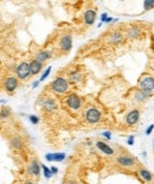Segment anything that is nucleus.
I'll return each instance as SVG.
<instances>
[{
    "label": "nucleus",
    "instance_id": "nucleus-28",
    "mask_svg": "<svg viewBox=\"0 0 154 184\" xmlns=\"http://www.w3.org/2000/svg\"><path fill=\"white\" fill-rule=\"evenodd\" d=\"M153 130H154V124H152L151 126H149V127H148L147 130H146V134H147V136H149V134L152 133V131H153Z\"/></svg>",
    "mask_w": 154,
    "mask_h": 184
},
{
    "label": "nucleus",
    "instance_id": "nucleus-10",
    "mask_svg": "<svg viewBox=\"0 0 154 184\" xmlns=\"http://www.w3.org/2000/svg\"><path fill=\"white\" fill-rule=\"evenodd\" d=\"M96 147L99 148L101 152H103L104 154H108V156H113V154L115 153V151L109 145H107L106 142H101V140L96 142Z\"/></svg>",
    "mask_w": 154,
    "mask_h": 184
},
{
    "label": "nucleus",
    "instance_id": "nucleus-3",
    "mask_svg": "<svg viewBox=\"0 0 154 184\" xmlns=\"http://www.w3.org/2000/svg\"><path fill=\"white\" fill-rule=\"evenodd\" d=\"M17 76L20 80H27L31 76V70H30V65L26 62H22L17 67Z\"/></svg>",
    "mask_w": 154,
    "mask_h": 184
},
{
    "label": "nucleus",
    "instance_id": "nucleus-6",
    "mask_svg": "<svg viewBox=\"0 0 154 184\" xmlns=\"http://www.w3.org/2000/svg\"><path fill=\"white\" fill-rule=\"evenodd\" d=\"M18 86H19V82H18L17 77L10 76V77H7V78H6L4 88H5L6 92H8V93H13V92L18 88Z\"/></svg>",
    "mask_w": 154,
    "mask_h": 184
},
{
    "label": "nucleus",
    "instance_id": "nucleus-23",
    "mask_svg": "<svg viewBox=\"0 0 154 184\" xmlns=\"http://www.w3.org/2000/svg\"><path fill=\"white\" fill-rule=\"evenodd\" d=\"M143 7H145L146 11L152 10L154 7V0H146V1H143Z\"/></svg>",
    "mask_w": 154,
    "mask_h": 184
},
{
    "label": "nucleus",
    "instance_id": "nucleus-19",
    "mask_svg": "<svg viewBox=\"0 0 154 184\" xmlns=\"http://www.w3.org/2000/svg\"><path fill=\"white\" fill-rule=\"evenodd\" d=\"M123 39V36L121 32H118V31H115V32H113L110 37H109V42L110 43H120V42H122Z\"/></svg>",
    "mask_w": 154,
    "mask_h": 184
},
{
    "label": "nucleus",
    "instance_id": "nucleus-17",
    "mask_svg": "<svg viewBox=\"0 0 154 184\" xmlns=\"http://www.w3.org/2000/svg\"><path fill=\"white\" fill-rule=\"evenodd\" d=\"M43 107H44V109H45V111L52 112V111H55V109L57 108V105H56V102H55L52 99H47V100L44 101Z\"/></svg>",
    "mask_w": 154,
    "mask_h": 184
},
{
    "label": "nucleus",
    "instance_id": "nucleus-16",
    "mask_svg": "<svg viewBox=\"0 0 154 184\" xmlns=\"http://www.w3.org/2000/svg\"><path fill=\"white\" fill-rule=\"evenodd\" d=\"M139 175L141 176V178L143 181H146V182H151V181H153V176H152V173L151 171H148L147 169H139Z\"/></svg>",
    "mask_w": 154,
    "mask_h": 184
},
{
    "label": "nucleus",
    "instance_id": "nucleus-20",
    "mask_svg": "<svg viewBox=\"0 0 154 184\" xmlns=\"http://www.w3.org/2000/svg\"><path fill=\"white\" fill-rule=\"evenodd\" d=\"M127 35L129 38H137V36L140 35V30L136 29V27H130L127 31Z\"/></svg>",
    "mask_w": 154,
    "mask_h": 184
},
{
    "label": "nucleus",
    "instance_id": "nucleus-34",
    "mask_svg": "<svg viewBox=\"0 0 154 184\" xmlns=\"http://www.w3.org/2000/svg\"><path fill=\"white\" fill-rule=\"evenodd\" d=\"M112 22H113V18L112 17H108L106 19V22H104V23H112Z\"/></svg>",
    "mask_w": 154,
    "mask_h": 184
},
{
    "label": "nucleus",
    "instance_id": "nucleus-8",
    "mask_svg": "<svg viewBox=\"0 0 154 184\" xmlns=\"http://www.w3.org/2000/svg\"><path fill=\"white\" fill-rule=\"evenodd\" d=\"M118 165L121 166H133L135 165V158L127 156V154H122V156H118V159H116Z\"/></svg>",
    "mask_w": 154,
    "mask_h": 184
},
{
    "label": "nucleus",
    "instance_id": "nucleus-11",
    "mask_svg": "<svg viewBox=\"0 0 154 184\" xmlns=\"http://www.w3.org/2000/svg\"><path fill=\"white\" fill-rule=\"evenodd\" d=\"M27 172L30 175H32V176H36V177L39 176V173H41V165L38 164L37 160H32L31 162V164L27 167Z\"/></svg>",
    "mask_w": 154,
    "mask_h": 184
},
{
    "label": "nucleus",
    "instance_id": "nucleus-9",
    "mask_svg": "<svg viewBox=\"0 0 154 184\" xmlns=\"http://www.w3.org/2000/svg\"><path fill=\"white\" fill-rule=\"evenodd\" d=\"M139 118H140V112L137 109H133L132 112H129L127 114L126 122L129 125V126H133V125H135L139 121Z\"/></svg>",
    "mask_w": 154,
    "mask_h": 184
},
{
    "label": "nucleus",
    "instance_id": "nucleus-13",
    "mask_svg": "<svg viewBox=\"0 0 154 184\" xmlns=\"http://www.w3.org/2000/svg\"><path fill=\"white\" fill-rule=\"evenodd\" d=\"M95 19H96V11L95 10H88L84 13V22L87 25H91L94 24Z\"/></svg>",
    "mask_w": 154,
    "mask_h": 184
},
{
    "label": "nucleus",
    "instance_id": "nucleus-24",
    "mask_svg": "<svg viewBox=\"0 0 154 184\" xmlns=\"http://www.w3.org/2000/svg\"><path fill=\"white\" fill-rule=\"evenodd\" d=\"M81 74L79 72H72L70 74V81L71 82H77V81H79L81 80Z\"/></svg>",
    "mask_w": 154,
    "mask_h": 184
},
{
    "label": "nucleus",
    "instance_id": "nucleus-18",
    "mask_svg": "<svg viewBox=\"0 0 154 184\" xmlns=\"http://www.w3.org/2000/svg\"><path fill=\"white\" fill-rule=\"evenodd\" d=\"M11 146L14 150H20L23 147V140L20 137H13L11 140Z\"/></svg>",
    "mask_w": 154,
    "mask_h": 184
},
{
    "label": "nucleus",
    "instance_id": "nucleus-14",
    "mask_svg": "<svg viewBox=\"0 0 154 184\" xmlns=\"http://www.w3.org/2000/svg\"><path fill=\"white\" fill-rule=\"evenodd\" d=\"M65 157V153H47L45 156V159L49 162H63Z\"/></svg>",
    "mask_w": 154,
    "mask_h": 184
},
{
    "label": "nucleus",
    "instance_id": "nucleus-31",
    "mask_svg": "<svg viewBox=\"0 0 154 184\" xmlns=\"http://www.w3.org/2000/svg\"><path fill=\"white\" fill-rule=\"evenodd\" d=\"M50 170H51V173H52V175H56V173L58 172V169H57L56 166H51V167H50Z\"/></svg>",
    "mask_w": 154,
    "mask_h": 184
},
{
    "label": "nucleus",
    "instance_id": "nucleus-25",
    "mask_svg": "<svg viewBox=\"0 0 154 184\" xmlns=\"http://www.w3.org/2000/svg\"><path fill=\"white\" fill-rule=\"evenodd\" d=\"M50 72H51V67H49L46 70H45V72H44V74L41 76V78H39V81H44V80L50 75Z\"/></svg>",
    "mask_w": 154,
    "mask_h": 184
},
{
    "label": "nucleus",
    "instance_id": "nucleus-5",
    "mask_svg": "<svg viewBox=\"0 0 154 184\" xmlns=\"http://www.w3.org/2000/svg\"><path fill=\"white\" fill-rule=\"evenodd\" d=\"M85 119L90 124H96L101 120V113L96 108H90L85 112Z\"/></svg>",
    "mask_w": 154,
    "mask_h": 184
},
{
    "label": "nucleus",
    "instance_id": "nucleus-27",
    "mask_svg": "<svg viewBox=\"0 0 154 184\" xmlns=\"http://www.w3.org/2000/svg\"><path fill=\"white\" fill-rule=\"evenodd\" d=\"M10 113H11L10 108H4V109H2V112L0 113V114H1V117H8V115H10Z\"/></svg>",
    "mask_w": 154,
    "mask_h": 184
},
{
    "label": "nucleus",
    "instance_id": "nucleus-2",
    "mask_svg": "<svg viewBox=\"0 0 154 184\" xmlns=\"http://www.w3.org/2000/svg\"><path fill=\"white\" fill-rule=\"evenodd\" d=\"M139 87L143 93H152L154 90V78L148 75L143 76L139 82Z\"/></svg>",
    "mask_w": 154,
    "mask_h": 184
},
{
    "label": "nucleus",
    "instance_id": "nucleus-32",
    "mask_svg": "<svg viewBox=\"0 0 154 184\" xmlns=\"http://www.w3.org/2000/svg\"><path fill=\"white\" fill-rule=\"evenodd\" d=\"M107 18H108V16H107V13H103V14L101 16V20H102V23H104V22H106Z\"/></svg>",
    "mask_w": 154,
    "mask_h": 184
},
{
    "label": "nucleus",
    "instance_id": "nucleus-35",
    "mask_svg": "<svg viewBox=\"0 0 154 184\" xmlns=\"http://www.w3.org/2000/svg\"><path fill=\"white\" fill-rule=\"evenodd\" d=\"M38 83H39V81H36V82L33 83V84H32V88H36V87L38 86Z\"/></svg>",
    "mask_w": 154,
    "mask_h": 184
},
{
    "label": "nucleus",
    "instance_id": "nucleus-4",
    "mask_svg": "<svg viewBox=\"0 0 154 184\" xmlns=\"http://www.w3.org/2000/svg\"><path fill=\"white\" fill-rule=\"evenodd\" d=\"M66 105L70 107L71 109L77 111V109L81 108L82 102H81V99H79V96L77 94H70L66 97Z\"/></svg>",
    "mask_w": 154,
    "mask_h": 184
},
{
    "label": "nucleus",
    "instance_id": "nucleus-12",
    "mask_svg": "<svg viewBox=\"0 0 154 184\" xmlns=\"http://www.w3.org/2000/svg\"><path fill=\"white\" fill-rule=\"evenodd\" d=\"M30 65V70H31V75H37L38 72H41V70L43 69V63H41L39 61L33 59L29 63Z\"/></svg>",
    "mask_w": 154,
    "mask_h": 184
},
{
    "label": "nucleus",
    "instance_id": "nucleus-15",
    "mask_svg": "<svg viewBox=\"0 0 154 184\" xmlns=\"http://www.w3.org/2000/svg\"><path fill=\"white\" fill-rule=\"evenodd\" d=\"M49 58H51V52L47 51V50H41V51H38L37 55H36V59L39 61L41 63L47 61Z\"/></svg>",
    "mask_w": 154,
    "mask_h": 184
},
{
    "label": "nucleus",
    "instance_id": "nucleus-30",
    "mask_svg": "<svg viewBox=\"0 0 154 184\" xmlns=\"http://www.w3.org/2000/svg\"><path fill=\"white\" fill-rule=\"evenodd\" d=\"M127 144H128V145H133V144H134V136H130L129 138H128Z\"/></svg>",
    "mask_w": 154,
    "mask_h": 184
},
{
    "label": "nucleus",
    "instance_id": "nucleus-36",
    "mask_svg": "<svg viewBox=\"0 0 154 184\" xmlns=\"http://www.w3.org/2000/svg\"><path fill=\"white\" fill-rule=\"evenodd\" d=\"M24 184H33V182H31V181H26Z\"/></svg>",
    "mask_w": 154,
    "mask_h": 184
},
{
    "label": "nucleus",
    "instance_id": "nucleus-1",
    "mask_svg": "<svg viewBox=\"0 0 154 184\" xmlns=\"http://www.w3.org/2000/svg\"><path fill=\"white\" fill-rule=\"evenodd\" d=\"M51 88L55 93L58 94H64L65 92L69 88V83L65 80L64 77H57L52 83H51Z\"/></svg>",
    "mask_w": 154,
    "mask_h": 184
},
{
    "label": "nucleus",
    "instance_id": "nucleus-33",
    "mask_svg": "<svg viewBox=\"0 0 154 184\" xmlns=\"http://www.w3.org/2000/svg\"><path fill=\"white\" fill-rule=\"evenodd\" d=\"M65 184H77V183L75 182V181H74V179H70V181H66V182H65Z\"/></svg>",
    "mask_w": 154,
    "mask_h": 184
},
{
    "label": "nucleus",
    "instance_id": "nucleus-21",
    "mask_svg": "<svg viewBox=\"0 0 154 184\" xmlns=\"http://www.w3.org/2000/svg\"><path fill=\"white\" fill-rule=\"evenodd\" d=\"M41 167L43 169V173H44V176H45V178H51L52 177V173H51V170H50V167H47L46 165H44V164H41Z\"/></svg>",
    "mask_w": 154,
    "mask_h": 184
},
{
    "label": "nucleus",
    "instance_id": "nucleus-7",
    "mask_svg": "<svg viewBox=\"0 0 154 184\" xmlns=\"http://www.w3.org/2000/svg\"><path fill=\"white\" fill-rule=\"evenodd\" d=\"M59 47H60L64 52L70 51L71 47H72V38H71V36H69V35L63 36V37L60 38V41H59Z\"/></svg>",
    "mask_w": 154,
    "mask_h": 184
},
{
    "label": "nucleus",
    "instance_id": "nucleus-29",
    "mask_svg": "<svg viewBox=\"0 0 154 184\" xmlns=\"http://www.w3.org/2000/svg\"><path fill=\"white\" fill-rule=\"evenodd\" d=\"M102 136L104 137V138H107V139H109V140L112 139V134H110V132H103V133H102Z\"/></svg>",
    "mask_w": 154,
    "mask_h": 184
},
{
    "label": "nucleus",
    "instance_id": "nucleus-22",
    "mask_svg": "<svg viewBox=\"0 0 154 184\" xmlns=\"http://www.w3.org/2000/svg\"><path fill=\"white\" fill-rule=\"evenodd\" d=\"M147 97H148L147 93H143V92H141V90H140V92H137L136 95H135V99L137 101H143L145 99H147Z\"/></svg>",
    "mask_w": 154,
    "mask_h": 184
},
{
    "label": "nucleus",
    "instance_id": "nucleus-26",
    "mask_svg": "<svg viewBox=\"0 0 154 184\" xmlns=\"http://www.w3.org/2000/svg\"><path fill=\"white\" fill-rule=\"evenodd\" d=\"M29 119H30V121H31L32 124H35V125H37L38 122H39V118H38L37 115H30Z\"/></svg>",
    "mask_w": 154,
    "mask_h": 184
}]
</instances>
